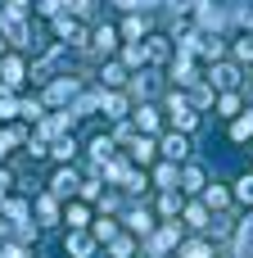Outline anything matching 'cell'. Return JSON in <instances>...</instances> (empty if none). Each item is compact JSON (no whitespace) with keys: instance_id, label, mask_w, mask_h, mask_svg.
I'll list each match as a JSON object with an SVG mask.
<instances>
[{"instance_id":"6da1fadb","label":"cell","mask_w":253,"mask_h":258,"mask_svg":"<svg viewBox=\"0 0 253 258\" xmlns=\"http://www.w3.org/2000/svg\"><path fill=\"white\" fill-rule=\"evenodd\" d=\"M0 32L14 41V45H27L32 36H27V23H23V14H14V9H0Z\"/></svg>"},{"instance_id":"7a4b0ae2","label":"cell","mask_w":253,"mask_h":258,"mask_svg":"<svg viewBox=\"0 0 253 258\" xmlns=\"http://www.w3.org/2000/svg\"><path fill=\"white\" fill-rule=\"evenodd\" d=\"M172 122H177L181 132H195V127H199L195 104H190V100H181V95H172Z\"/></svg>"},{"instance_id":"3957f363","label":"cell","mask_w":253,"mask_h":258,"mask_svg":"<svg viewBox=\"0 0 253 258\" xmlns=\"http://www.w3.org/2000/svg\"><path fill=\"white\" fill-rule=\"evenodd\" d=\"M77 190H81V186H77V172H72V168H59V172L50 177V195H54V200H68V195H77Z\"/></svg>"},{"instance_id":"277c9868","label":"cell","mask_w":253,"mask_h":258,"mask_svg":"<svg viewBox=\"0 0 253 258\" xmlns=\"http://www.w3.org/2000/svg\"><path fill=\"white\" fill-rule=\"evenodd\" d=\"M158 150L167 154V163H177V159H186V154H190L186 136H163V145H158Z\"/></svg>"},{"instance_id":"5b68a950","label":"cell","mask_w":253,"mask_h":258,"mask_svg":"<svg viewBox=\"0 0 253 258\" xmlns=\"http://www.w3.org/2000/svg\"><path fill=\"white\" fill-rule=\"evenodd\" d=\"M91 249H95V240H91V236L68 231V254H72V258H91Z\"/></svg>"},{"instance_id":"8992f818","label":"cell","mask_w":253,"mask_h":258,"mask_svg":"<svg viewBox=\"0 0 253 258\" xmlns=\"http://www.w3.org/2000/svg\"><path fill=\"white\" fill-rule=\"evenodd\" d=\"M0 77H5V86H18V82H23V59L9 54V59L0 63Z\"/></svg>"},{"instance_id":"52a82bcc","label":"cell","mask_w":253,"mask_h":258,"mask_svg":"<svg viewBox=\"0 0 253 258\" xmlns=\"http://www.w3.org/2000/svg\"><path fill=\"white\" fill-rule=\"evenodd\" d=\"M72 91H77V82H72V77H68V82H50L45 100H50V104H63V100H72Z\"/></svg>"},{"instance_id":"ba28073f","label":"cell","mask_w":253,"mask_h":258,"mask_svg":"<svg viewBox=\"0 0 253 258\" xmlns=\"http://www.w3.org/2000/svg\"><path fill=\"white\" fill-rule=\"evenodd\" d=\"M91 41H95V50H100V54H109V50L118 45V32H113V27H95V36H91Z\"/></svg>"},{"instance_id":"9c48e42d","label":"cell","mask_w":253,"mask_h":258,"mask_svg":"<svg viewBox=\"0 0 253 258\" xmlns=\"http://www.w3.org/2000/svg\"><path fill=\"white\" fill-rule=\"evenodd\" d=\"M36 213H41V222H59V200L54 195H41L36 200Z\"/></svg>"},{"instance_id":"30bf717a","label":"cell","mask_w":253,"mask_h":258,"mask_svg":"<svg viewBox=\"0 0 253 258\" xmlns=\"http://www.w3.org/2000/svg\"><path fill=\"white\" fill-rule=\"evenodd\" d=\"M100 104H104L109 118H127V100L122 95H100Z\"/></svg>"},{"instance_id":"8fae6325","label":"cell","mask_w":253,"mask_h":258,"mask_svg":"<svg viewBox=\"0 0 253 258\" xmlns=\"http://www.w3.org/2000/svg\"><path fill=\"white\" fill-rule=\"evenodd\" d=\"M127 222H131V231H140V236H149V227H154V218H149L145 209H131V213H127Z\"/></svg>"},{"instance_id":"7c38bea8","label":"cell","mask_w":253,"mask_h":258,"mask_svg":"<svg viewBox=\"0 0 253 258\" xmlns=\"http://www.w3.org/2000/svg\"><path fill=\"white\" fill-rule=\"evenodd\" d=\"M213 82H217V86H235V82H240V73H235L231 63H217V68H213Z\"/></svg>"},{"instance_id":"4fadbf2b","label":"cell","mask_w":253,"mask_h":258,"mask_svg":"<svg viewBox=\"0 0 253 258\" xmlns=\"http://www.w3.org/2000/svg\"><path fill=\"white\" fill-rule=\"evenodd\" d=\"M154 150H158V145H154V141H145V136H136V141H131V154H136L140 163H149V159H154Z\"/></svg>"},{"instance_id":"5bb4252c","label":"cell","mask_w":253,"mask_h":258,"mask_svg":"<svg viewBox=\"0 0 253 258\" xmlns=\"http://www.w3.org/2000/svg\"><path fill=\"white\" fill-rule=\"evenodd\" d=\"M226 200H231V195H226L222 186H204V204H208V209H226Z\"/></svg>"},{"instance_id":"9a60e30c","label":"cell","mask_w":253,"mask_h":258,"mask_svg":"<svg viewBox=\"0 0 253 258\" xmlns=\"http://www.w3.org/2000/svg\"><path fill=\"white\" fill-rule=\"evenodd\" d=\"M136 122H140L145 132H158V113H154L149 104H140V109H136Z\"/></svg>"},{"instance_id":"2e32d148","label":"cell","mask_w":253,"mask_h":258,"mask_svg":"<svg viewBox=\"0 0 253 258\" xmlns=\"http://www.w3.org/2000/svg\"><path fill=\"white\" fill-rule=\"evenodd\" d=\"M231 136H235V141H249V136H253V113H244V118H235Z\"/></svg>"},{"instance_id":"e0dca14e","label":"cell","mask_w":253,"mask_h":258,"mask_svg":"<svg viewBox=\"0 0 253 258\" xmlns=\"http://www.w3.org/2000/svg\"><path fill=\"white\" fill-rule=\"evenodd\" d=\"M72 154H77V141H72V136H63V141H54V159H63V163H68Z\"/></svg>"},{"instance_id":"ac0fdd59","label":"cell","mask_w":253,"mask_h":258,"mask_svg":"<svg viewBox=\"0 0 253 258\" xmlns=\"http://www.w3.org/2000/svg\"><path fill=\"white\" fill-rule=\"evenodd\" d=\"M91 154H95V159L104 163V159L113 154V141H109V136H95V141H91Z\"/></svg>"},{"instance_id":"d6986e66","label":"cell","mask_w":253,"mask_h":258,"mask_svg":"<svg viewBox=\"0 0 253 258\" xmlns=\"http://www.w3.org/2000/svg\"><path fill=\"white\" fill-rule=\"evenodd\" d=\"M5 218H9V222H27V204H23V200H9V204H5Z\"/></svg>"},{"instance_id":"ffe728a7","label":"cell","mask_w":253,"mask_h":258,"mask_svg":"<svg viewBox=\"0 0 253 258\" xmlns=\"http://www.w3.org/2000/svg\"><path fill=\"white\" fill-rule=\"evenodd\" d=\"M186 222H190V227H208L213 218H208V209H204V204H195V209H186Z\"/></svg>"},{"instance_id":"44dd1931","label":"cell","mask_w":253,"mask_h":258,"mask_svg":"<svg viewBox=\"0 0 253 258\" xmlns=\"http://www.w3.org/2000/svg\"><path fill=\"white\" fill-rule=\"evenodd\" d=\"M235 200H240V204H253V172H249V177H240V186H235Z\"/></svg>"},{"instance_id":"7402d4cb","label":"cell","mask_w":253,"mask_h":258,"mask_svg":"<svg viewBox=\"0 0 253 258\" xmlns=\"http://www.w3.org/2000/svg\"><path fill=\"white\" fill-rule=\"evenodd\" d=\"M154 181H158V186H163V190H167V186H172V181H177V163H163V168H158V172H154Z\"/></svg>"},{"instance_id":"603a6c76","label":"cell","mask_w":253,"mask_h":258,"mask_svg":"<svg viewBox=\"0 0 253 258\" xmlns=\"http://www.w3.org/2000/svg\"><path fill=\"white\" fill-rule=\"evenodd\" d=\"M68 227H72V231L86 227V209H81V204H68Z\"/></svg>"},{"instance_id":"cb8c5ba5","label":"cell","mask_w":253,"mask_h":258,"mask_svg":"<svg viewBox=\"0 0 253 258\" xmlns=\"http://www.w3.org/2000/svg\"><path fill=\"white\" fill-rule=\"evenodd\" d=\"M113 236H118V222L100 218V222H95V240H113Z\"/></svg>"},{"instance_id":"d4e9b609","label":"cell","mask_w":253,"mask_h":258,"mask_svg":"<svg viewBox=\"0 0 253 258\" xmlns=\"http://www.w3.org/2000/svg\"><path fill=\"white\" fill-rule=\"evenodd\" d=\"M181 258H213V249L204 245V240H195V245H186V254Z\"/></svg>"},{"instance_id":"484cf974","label":"cell","mask_w":253,"mask_h":258,"mask_svg":"<svg viewBox=\"0 0 253 258\" xmlns=\"http://www.w3.org/2000/svg\"><path fill=\"white\" fill-rule=\"evenodd\" d=\"M145 59H149V54H145V45H127V63H131V68H140Z\"/></svg>"},{"instance_id":"4316f807","label":"cell","mask_w":253,"mask_h":258,"mask_svg":"<svg viewBox=\"0 0 253 258\" xmlns=\"http://www.w3.org/2000/svg\"><path fill=\"white\" fill-rule=\"evenodd\" d=\"M186 190H204V172L199 168H186Z\"/></svg>"},{"instance_id":"83f0119b","label":"cell","mask_w":253,"mask_h":258,"mask_svg":"<svg viewBox=\"0 0 253 258\" xmlns=\"http://www.w3.org/2000/svg\"><path fill=\"white\" fill-rule=\"evenodd\" d=\"M140 32H145V23H140V18H127V23H122V36H131V41H136Z\"/></svg>"},{"instance_id":"f1b7e54d","label":"cell","mask_w":253,"mask_h":258,"mask_svg":"<svg viewBox=\"0 0 253 258\" xmlns=\"http://www.w3.org/2000/svg\"><path fill=\"white\" fill-rule=\"evenodd\" d=\"M131 249H136L131 240H113V249H109V254H113V258H131Z\"/></svg>"},{"instance_id":"f546056e","label":"cell","mask_w":253,"mask_h":258,"mask_svg":"<svg viewBox=\"0 0 253 258\" xmlns=\"http://www.w3.org/2000/svg\"><path fill=\"white\" fill-rule=\"evenodd\" d=\"M235 59H244V63H249V59H253V36H244V41L235 45Z\"/></svg>"},{"instance_id":"4dcf8cb0","label":"cell","mask_w":253,"mask_h":258,"mask_svg":"<svg viewBox=\"0 0 253 258\" xmlns=\"http://www.w3.org/2000/svg\"><path fill=\"white\" fill-rule=\"evenodd\" d=\"M104 82H109V86H118V82H127V77H122V68H118V63H109V68H104Z\"/></svg>"},{"instance_id":"1f68e13d","label":"cell","mask_w":253,"mask_h":258,"mask_svg":"<svg viewBox=\"0 0 253 258\" xmlns=\"http://www.w3.org/2000/svg\"><path fill=\"white\" fill-rule=\"evenodd\" d=\"M217 109L231 118V113H240V100H235V95H222V104H217Z\"/></svg>"},{"instance_id":"d6a6232c","label":"cell","mask_w":253,"mask_h":258,"mask_svg":"<svg viewBox=\"0 0 253 258\" xmlns=\"http://www.w3.org/2000/svg\"><path fill=\"white\" fill-rule=\"evenodd\" d=\"M158 213L172 218V213H177V195H163V200H158Z\"/></svg>"},{"instance_id":"836d02e7","label":"cell","mask_w":253,"mask_h":258,"mask_svg":"<svg viewBox=\"0 0 253 258\" xmlns=\"http://www.w3.org/2000/svg\"><path fill=\"white\" fill-rule=\"evenodd\" d=\"M14 113H18V104H14L9 95H0V118H14Z\"/></svg>"},{"instance_id":"e575fe53","label":"cell","mask_w":253,"mask_h":258,"mask_svg":"<svg viewBox=\"0 0 253 258\" xmlns=\"http://www.w3.org/2000/svg\"><path fill=\"white\" fill-rule=\"evenodd\" d=\"M63 5H68L72 14H86V9H91V0H63Z\"/></svg>"},{"instance_id":"d590c367","label":"cell","mask_w":253,"mask_h":258,"mask_svg":"<svg viewBox=\"0 0 253 258\" xmlns=\"http://www.w3.org/2000/svg\"><path fill=\"white\" fill-rule=\"evenodd\" d=\"M0 258H27V254H23L18 245H5V249H0Z\"/></svg>"},{"instance_id":"8d00e7d4","label":"cell","mask_w":253,"mask_h":258,"mask_svg":"<svg viewBox=\"0 0 253 258\" xmlns=\"http://www.w3.org/2000/svg\"><path fill=\"white\" fill-rule=\"evenodd\" d=\"M113 5H118V9H136L140 0H113Z\"/></svg>"},{"instance_id":"74e56055","label":"cell","mask_w":253,"mask_h":258,"mask_svg":"<svg viewBox=\"0 0 253 258\" xmlns=\"http://www.w3.org/2000/svg\"><path fill=\"white\" fill-rule=\"evenodd\" d=\"M5 186H9V172H0V204H5Z\"/></svg>"},{"instance_id":"f35d334b","label":"cell","mask_w":253,"mask_h":258,"mask_svg":"<svg viewBox=\"0 0 253 258\" xmlns=\"http://www.w3.org/2000/svg\"><path fill=\"white\" fill-rule=\"evenodd\" d=\"M0 54H5V36H0Z\"/></svg>"},{"instance_id":"ab89813d","label":"cell","mask_w":253,"mask_h":258,"mask_svg":"<svg viewBox=\"0 0 253 258\" xmlns=\"http://www.w3.org/2000/svg\"><path fill=\"white\" fill-rule=\"evenodd\" d=\"M244 18H249V27H253V14H244Z\"/></svg>"},{"instance_id":"60d3db41","label":"cell","mask_w":253,"mask_h":258,"mask_svg":"<svg viewBox=\"0 0 253 258\" xmlns=\"http://www.w3.org/2000/svg\"><path fill=\"white\" fill-rule=\"evenodd\" d=\"M0 5H5V0H0Z\"/></svg>"}]
</instances>
